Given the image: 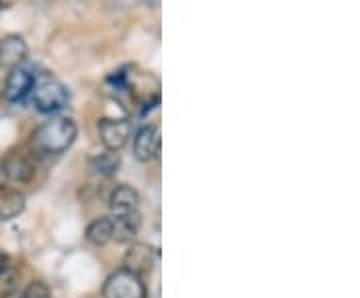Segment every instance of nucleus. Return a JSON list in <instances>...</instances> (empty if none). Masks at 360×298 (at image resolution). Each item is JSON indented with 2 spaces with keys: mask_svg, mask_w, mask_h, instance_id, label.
<instances>
[{
  "mask_svg": "<svg viewBox=\"0 0 360 298\" xmlns=\"http://www.w3.org/2000/svg\"><path fill=\"white\" fill-rule=\"evenodd\" d=\"M78 136V127L72 118L56 117L34 130L30 150L37 156H58L66 153Z\"/></svg>",
  "mask_w": 360,
  "mask_h": 298,
  "instance_id": "f257e3e1",
  "label": "nucleus"
},
{
  "mask_svg": "<svg viewBox=\"0 0 360 298\" xmlns=\"http://www.w3.org/2000/svg\"><path fill=\"white\" fill-rule=\"evenodd\" d=\"M34 106L37 110L44 112V115H52L58 112L60 108H65L68 101H70V92L66 89L60 80L52 77H44L34 82Z\"/></svg>",
  "mask_w": 360,
  "mask_h": 298,
  "instance_id": "f03ea898",
  "label": "nucleus"
},
{
  "mask_svg": "<svg viewBox=\"0 0 360 298\" xmlns=\"http://www.w3.org/2000/svg\"><path fill=\"white\" fill-rule=\"evenodd\" d=\"M104 298H148V290L142 276L118 268L110 274L103 286Z\"/></svg>",
  "mask_w": 360,
  "mask_h": 298,
  "instance_id": "7ed1b4c3",
  "label": "nucleus"
},
{
  "mask_svg": "<svg viewBox=\"0 0 360 298\" xmlns=\"http://www.w3.org/2000/svg\"><path fill=\"white\" fill-rule=\"evenodd\" d=\"M0 167L6 176V182H13V184H30L37 176V162L32 156L25 153L8 155L0 162Z\"/></svg>",
  "mask_w": 360,
  "mask_h": 298,
  "instance_id": "20e7f679",
  "label": "nucleus"
},
{
  "mask_svg": "<svg viewBox=\"0 0 360 298\" xmlns=\"http://www.w3.org/2000/svg\"><path fill=\"white\" fill-rule=\"evenodd\" d=\"M98 134H101V143L106 150L118 153L129 143L130 134H132V124L127 118H103L98 122Z\"/></svg>",
  "mask_w": 360,
  "mask_h": 298,
  "instance_id": "39448f33",
  "label": "nucleus"
},
{
  "mask_svg": "<svg viewBox=\"0 0 360 298\" xmlns=\"http://www.w3.org/2000/svg\"><path fill=\"white\" fill-rule=\"evenodd\" d=\"M37 82V74L30 66L20 65L11 68L6 84H4V96L8 103H20L22 98L28 96V92H32Z\"/></svg>",
  "mask_w": 360,
  "mask_h": 298,
  "instance_id": "423d86ee",
  "label": "nucleus"
},
{
  "mask_svg": "<svg viewBox=\"0 0 360 298\" xmlns=\"http://www.w3.org/2000/svg\"><path fill=\"white\" fill-rule=\"evenodd\" d=\"M156 260V250L146 242H130L124 259H122V268H127L130 273L144 276L153 271Z\"/></svg>",
  "mask_w": 360,
  "mask_h": 298,
  "instance_id": "0eeeda50",
  "label": "nucleus"
},
{
  "mask_svg": "<svg viewBox=\"0 0 360 298\" xmlns=\"http://www.w3.org/2000/svg\"><path fill=\"white\" fill-rule=\"evenodd\" d=\"M134 156L141 162H150L160 155V130L156 127H142L134 136Z\"/></svg>",
  "mask_w": 360,
  "mask_h": 298,
  "instance_id": "6e6552de",
  "label": "nucleus"
},
{
  "mask_svg": "<svg viewBox=\"0 0 360 298\" xmlns=\"http://www.w3.org/2000/svg\"><path fill=\"white\" fill-rule=\"evenodd\" d=\"M28 58V46L20 34H6L0 39V66L14 68L25 65Z\"/></svg>",
  "mask_w": 360,
  "mask_h": 298,
  "instance_id": "1a4fd4ad",
  "label": "nucleus"
},
{
  "mask_svg": "<svg viewBox=\"0 0 360 298\" xmlns=\"http://www.w3.org/2000/svg\"><path fill=\"white\" fill-rule=\"evenodd\" d=\"M110 221H112V240H116L118 245L134 242V238L141 233L142 219L139 210L129 214H115Z\"/></svg>",
  "mask_w": 360,
  "mask_h": 298,
  "instance_id": "9d476101",
  "label": "nucleus"
},
{
  "mask_svg": "<svg viewBox=\"0 0 360 298\" xmlns=\"http://www.w3.org/2000/svg\"><path fill=\"white\" fill-rule=\"evenodd\" d=\"M26 208V196L20 193V188L13 186H0V219L2 221H13L20 216Z\"/></svg>",
  "mask_w": 360,
  "mask_h": 298,
  "instance_id": "9b49d317",
  "label": "nucleus"
},
{
  "mask_svg": "<svg viewBox=\"0 0 360 298\" xmlns=\"http://www.w3.org/2000/svg\"><path fill=\"white\" fill-rule=\"evenodd\" d=\"M110 210L115 214H129V212H136L139 205H141V195L136 188H132L129 184H118L112 195H110Z\"/></svg>",
  "mask_w": 360,
  "mask_h": 298,
  "instance_id": "f8f14e48",
  "label": "nucleus"
},
{
  "mask_svg": "<svg viewBox=\"0 0 360 298\" xmlns=\"http://www.w3.org/2000/svg\"><path fill=\"white\" fill-rule=\"evenodd\" d=\"M20 271L14 264H8L4 254H0V298L14 297L20 288Z\"/></svg>",
  "mask_w": 360,
  "mask_h": 298,
  "instance_id": "ddd939ff",
  "label": "nucleus"
},
{
  "mask_svg": "<svg viewBox=\"0 0 360 298\" xmlns=\"http://www.w3.org/2000/svg\"><path fill=\"white\" fill-rule=\"evenodd\" d=\"M86 240L94 247H104L112 240V221L108 216H98L86 226Z\"/></svg>",
  "mask_w": 360,
  "mask_h": 298,
  "instance_id": "4468645a",
  "label": "nucleus"
},
{
  "mask_svg": "<svg viewBox=\"0 0 360 298\" xmlns=\"http://www.w3.org/2000/svg\"><path fill=\"white\" fill-rule=\"evenodd\" d=\"M90 170L98 176H112L120 169V156L112 150H104L103 155L92 156L89 160Z\"/></svg>",
  "mask_w": 360,
  "mask_h": 298,
  "instance_id": "2eb2a0df",
  "label": "nucleus"
},
{
  "mask_svg": "<svg viewBox=\"0 0 360 298\" xmlns=\"http://www.w3.org/2000/svg\"><path fill=\"white\" fill-rule=\"evenodd\" d=\"M18 298H51V288L42 280H32L25 286V290Z\"/></svg>",
  "mask_w": 360,
  "mask_h": 298,
  "instance_id": "dca6fc26",
  "label": "nucleus"
},
{
  "mask_svg": "<svg viewBox=\"0 0 360 298\" xmlns=\"http://www.w3.org/2000/svg\"><path fill=\"white\" fill-rule=\"evenodd\" d=\"M6 184V176H4V172H2V167H0V186H4Z\"/></svg>",
  "mask_w": 360,
  "mask_h": 298,
  "instance_id": "f3484780",
  "label": "nucleus"
},
{
  "mask_svg": "<svg viewBox=\"0 0 360 298\" xmlns=\"http://www.w3.org/2000/svg\"><path fill=\"white\" fill-rule=\"evenodd\" d=\"M2 6H4V2H2V0H0V11H2Z\"/></svg>",
  "mask_w": 360,
  "mask_h": 298,
  "instance_id": "a211bd4d",
  "label": "nucleus"
}]
</instances>
